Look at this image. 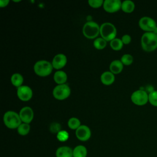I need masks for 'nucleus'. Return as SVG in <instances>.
<instances>
[{
  "mask_svg": "<svg viewBox=\"0 0 157 157\" xmlns=\"http://www.w3.org/2000/svg\"><path fill=\"white\" fill-rule=\"evenodd\" d=\"M19 115L23 123L29 124L34 118V112L30 107L25 106L21 108Z\"/></svg>",
  "mask_w": 157,
  "mask_h": 157,
  "instance_id": "12",
  "label": "nucleus"
},
{
  "mask_svg": "<svg viewBox=\"0 0 157 157\" xmlns=\"http://www.w3.org/2000/svg\"><path fill=\"white\" fill-rule=\"evenodd\" d=\"M4 124L9 129H15L22 123L19 114L12 110L6 112L3 116Z\"/></svg>",
  "mask_w": 157,
  "mask_h": 157,
  "instance_id": "2",
  "label": "nucleus"
},
{
  "mask_svg": "<svg viewBox=\"0 0 157 157\" xmlns=\"http://www.w3.org/2000/svg\"><path fill=\"white\" fill-rule=\"evenodd\" d=\"M110 45L113 50L118 51V50H120L122 48L123 46V43L121 39L119 38H115L114 39L110 41Z\"/></svg>",
  "mask_w": 157,
  "mask_h": 157,
  "instance_id": "21",
  "label": "nucleus"
},
{
  "mask_svg": "<svg viewBox=\"0 0 157 157\" xmlns=\"http://www.w3.org/2000/svg\"><path fill=\"white\" fill-rule=\"evenodd\" d=\"M139 27L145 32H155L157 28L156 22L149 17H143L139 21Z\"/></svg>",
  "mask_w": 157,
  "mask_h": 157,
  "instance_id": "8",
  "label": "nucleus"
},
{
  "mask_svg": "<svg viewBox=\"0 0 157 157\" xmlns=\"http://www.w3.org/2000/svg\"><path fill=\"white\" fill-rule=\"evenodd\" d=\"M101 82L105 85H110L115 81V76L113 73L109 71L103 72L101 75Z\"/></svg>",
  "mask_w": 157,
  "mask_h": 157,
  "instance_id": "15",
  "label": "nucleus"
},
{
  "mask_svg": "<svg viewBox=\"0 0 157 157\" xmlns=\"http://www.w3.org/2000/svg\"><path fill=\"white\" fill-rule=\"evenodd\" d=\"M71 94V89L67 84L58 85L53 90V96L58 100H64Z\"/></svg>",
  "mask_w": 157,
  "mask_h": 157,
  "instance_id": "6",
  "label": "nucleus"
},
{
  "mask_svg": "<svg viewBox=\"0 0 157 157\" xmlns=\"http://www.w3.org/2000/svg\"><path fill=\"white\" fill-rule=\"evenodd\" d=\"M67 63V58L65 55L59 53L56 55L52 60V66L56 69L63 68Z\"/></svg>",
  "mask_w": 157,
  "mask_h": 157,
  "instance_id": "13",
  "label": "nucleus"
},
{
  "mask_svg": "<svg viewBox=\"0 0 157 157\" xmlns=\"http://www.w3.org/2000/svg\"><path fill=\"white\" fill-rule=\"evenodd\" d=\"M110 71L113 74H118L120 73L123 69V64L120 60H113L110 64Z\"/></svg>",
  "mask_w": 157,
  "mask_h": 157,
  "instance_id": "16",
  "label": "nucleus"
},
{
  "mask_svg": "<svg viewBox=\"0 0 157 157\" xmlns=\"http://www.w3.org/2000/svg\"><path fill=\"white\" fill-rule=\"evenodd\" d=\"M50 131L53 133H58L61 131V126L59 124L54 123L50 126Z\"/></svg>",
  "mask_w": 157,
  "mask_h": 157,
  "instance_id": "29",
  "label": "nucleus"
},
{
  "mask_svg": "<svg viewBox=\"0 0 157 157\" xmlns=\"http://www.w3.org/2000/svg\"><path fill=\"white\" fill-rule=\"evenodd\" d=\"M67 76L65 72L63 71H56L53 75L54 81L58 85L64 84L67 80Z\"/></svg>",
  "mask_w": 157,
  "mask_h": 157,
  "instance_id": "17",
  "label": "nucleus"
},
{
  "mask_svg": "<svg viewBox=\"0 0 157 157\" xmlns=\"http://www.w3.org/2000/svg\"><path fill=\"white\" fill-rule=\"evenodd\" d=\"M121 3L120 0H105L103 3V8L107 12L113 13L121 9Z\"/></svg>",
  "mask_w": 157,
  "mask_h": 157,
  "instance_id": "10",
  "label": "nucleus"
},
{
  "mask_svg": "<svg viewBox=\"0 0 157 157\" xmlns=\"http://www.w3.org/2000/svg\"><path fill=\"white\" fill-rule=\"evenodd\" d=\"M67 125L70 129L75 130H76L81 126L80 120L75 117L71 118L67 121Z\"/></svg>",
  "mask_w": 157,
  "mask_h": 157,
  "instance_id": "23",
  "label": "nucleus"
},
{
  "mask_svg": "<svg viewBox=\"0 0 157 157\" xmlns=\"http://www.w3.org/2000/svg\"><path fill=\"white\" fill-rule=\"evenodd\" d=\"M120 61L123 64V65L129 66L132 63L133 57L130 54H124L121 56Z\"/></svg>",
  "mask_w": 157,
  "mask_h": 157,
  "instance_id": "27",
  "label": "nucleus"
},
{
  "mask_svg": "<svg viewBox=\"0 0 157 157\" xmlns=\"http://www.w3.org/2000/svg\"><path fill=\"white\" fill-rule=\"evenodd\" d=\"M91 135V130L90 128L86 125H81L75 130V136L77 138L82 142H85L89 140Z\"/></svg>",
  "mask_w": 157,
  "mask_h": 157,
  "instance_id": "11",
  "label": "nucleus"
},
{
  "mask_svg": "<svg viewBox=\"0 0 157 157\" xmlns=\"http://www.w3.org/2000/svg\"><path fill=\"white\" fill-rule=\"evenodd\" d=\"M87 153L86 148L83 145H79L73 149V157H86Z\"/></svg>",
  "mask_w": 157,
  "mask_h": 157,
  "instance_id": "18",
  "label": "nucleus"
},
{
  "mask_svg": "<svg viewBox=\"0 0 157 157\" xmlns=\"http://www.w3.org/2000/svg\"><path fill=\"white\" fill-rule=\"evenodd\" d=\"M148 102L153 106L157 107V91L153 90L148 94Z\"/></svg>",
  "mask_w": 157,
  "mask_h": 157,
  "instance_id": "25",
  "label": "nucleus"
},
{
  "mask_svg": "<svg viewBox=\"0 0 157 157\" xmlns=\"http://www.w3.org/2000/svg\"><path fill=\"white\" fill-rule=\"evenodd\" d=\"M17 94L18 98L23 101L30 100L33 96V91L31 88L27 85H21L17 88Z\"/></svg>",
  "mask_w": 157,
  "mask_h": 157,
  "instance_id": "9",
  "label": "nucleus"
},
{
  "mask_svg": "<svg viewBox=\"0 0 157 157\" xmlns=\"http://www.w3.org/2000/svg\"><path fill=\"white\" fill-rule=\"evenodd\" d=\"M131 99L137 105H144L148 101V94L145 90H138L132 93Z\"/></svg>",
  "mask_w": 157,
  "mask_h": 157,
  "instance_id": "7",
  "label": "nucleus"
},
{
  "mask_svg": "<svg viewBox=\"0 0 157 157\" xmlns=\"http://www.w3.org/2000/svg\"><path fill=\"white\" fill-rule=\"evenodd\" d=\"M30 131V125L28 123H23L17 128L18 133L21 136L27 135Z\"/></svg>",
  "mask_w": 157,
  "mask_h": 157,
  "instance_id": "22",
  "label": "nucleus"
},
{
  "mask_svg": "<svg viewBox=\"0 0 157 157\" xmlns=\"http://www.w3.org/2000/svg\"><path fill=\"white\" fill-rule=\"evenodd\" d=\"M69 133L64 130H61L56 134V138L60 142H66L69 139Z\"/></svg>",
  "mask_w": 157,
  "mask_h": 157,
  "instance_id": "26",
  "label": "nucleus"
},
{
  "mask_svg": "<svg viewBox=\"0 0 157 157\" xmlns=\"http://www.w3.org/2000/svg\"><path fill=\"white\" fill-rule=\"evenodd\" d=\"M88 2L91 7L93 8H98L103 4L104 1L102 0H89Z\"/></svg>",
  "mask_w": 157,
  "mask_h": 157,
  "instance_id": "28",
  "label": "nucleus"
},
{
  "mask_svg": "<svg viewBox=\"0 0 157 157\" xmlns=\"http://www.w3.org/2000/svg\"><path fill=\"white\" fill-rule=\"evenodd\" d=\"M53 68L52 64L46 60H39L34 66L35 73L40 77H45L50 75L52 72Z\"/></svg>",
  "mask_w": 157,
  "mask_h": 157,
  "instance_id": "3",
  "label": "nucleus"
},
{
  "mask_svg": "<svg viewBox=\"0 0 157 157\" xmlns=\"http://www.w3.org/2000/svg\"><path fill=\"white\" fill-rule=\"evenodd\" d=\"M141 47L147 52H153L157 48V34L154 32H145L141 37Z\"/></svg>",
  "mask_w": 157,
  "mask_h": 157,
  "instance_id": "1",
  "label": "nucleus"
},
{
  "mask_svg": "<svg viewBox=\"0 0 157 157\" xmlns=\"http://www.w3.org/2000/svg\"><path fill=\"white\" fill-rule=\"evenodd\" d=\"M121 40L123 44H129L131 41V37L129 34H124L121 37Z\"/></svg>",
  "mask_w": 157,
  "mask_h": 157,
  "instance_id": "30",
  "label": "nucleus"
},
{
  "mask_svg": "<svg viewBox=\"0 0 157 157\" xmlns=\"http://www.w3.org/2000/svg\"><path fill=\"white\" fill-rule=\"evenodd\" d=\"M9 2V0H1L0 1V7H6L8 5Z\"/></svg>",
  "mask_w": 157,
  "mask_h": 157,
  "instance_id": "31",
  "label": "nucleus"
},
{
  "mask_svg": "<svg viewBox=\"0 0 157 157\" xmlns=\"http://www.w3.org/2000/svg\"><path fill=\"white\" fill-rule=\"evenodd\" d=\"M135 8V4L134 2L130 0H125L121 3V9L126 13H131L133 12Z\"/></svg>",
  "mask_w": 157,
  "mask_h": 157,
  "instance_id": "19",
  "label": "nucleus"
},
{
  "mask_svg": "<svg viewBox=\"0 0 157 157\" xmlns=\"http://www.w3.org/2000/svg\"><path fill=\"white\" fill-rule=\"evenodd\" d=\"M12 85L17 88L21 86L23 82V77L19 73H15L11 76L10 78Z\"/></svg>",
  "mask_w": 157,
  "mask_h": 157,
  "instance_id": "20",
  "label": "nucleus"
},
{
  "mask_svg": "<svg viewBox=\"0 0 157 157\" xmlns=\"http://www.w3.org/2000/svg\"><path fill=\"white\" fill-rule=\"evenodd\" d=\"M100 34L106 41H111L115 38L117 29L112 23L105 22L100 26Z\"/></svg>",
  "mask_w": 157,
  "mask_h": 157,
  "instance_id": "4",
  "label": "nucleus"
},
{
  "mask_svg": "<svg viewBox=\"0 0 157 157\" xmlns=\"http://www.w3.org/2000/svg\"><path fill=\"white\" fill-rule=\"evenodd\" d=\"M56 157H73V149L67 146H62L56 151Z\"/></svg>",
  "mask_w": 157,
  "mask_h": 157,
  "instance_id": "14",
  "label": "nucleus"
},
{
  "mask_svg": "<svg viewBox=\"0 0 157 157\" xmlns=\"http://www.w3.org/2000/svg\"><path fill=\"white\" fill-rule=\"evenodd\" d=\"M107 44V41L102 37H98L93 42L94 47L98 50L104 49Z\"/></svg>",
  "mask_w": 157,
  "mask_h": 157,
  "instance_id": "24",
  "label": "nucleus"
},
{
  "mask_svg": "<svg viewBox=\"0 0 157 157\" xmlns=\"http://www.w3.org/2000/svg\"><path fill=\"white\" fill-rule=\"evenodd\" d=\"M82 33L86 38H96L100 33V26L97 23L93 21H89L84 25Z\"/></svg>",
  "mask_w": 157,
  "mask_h": 157,
  "instance_id": "5",
  "label": "nucleus"
}]
</instances>
